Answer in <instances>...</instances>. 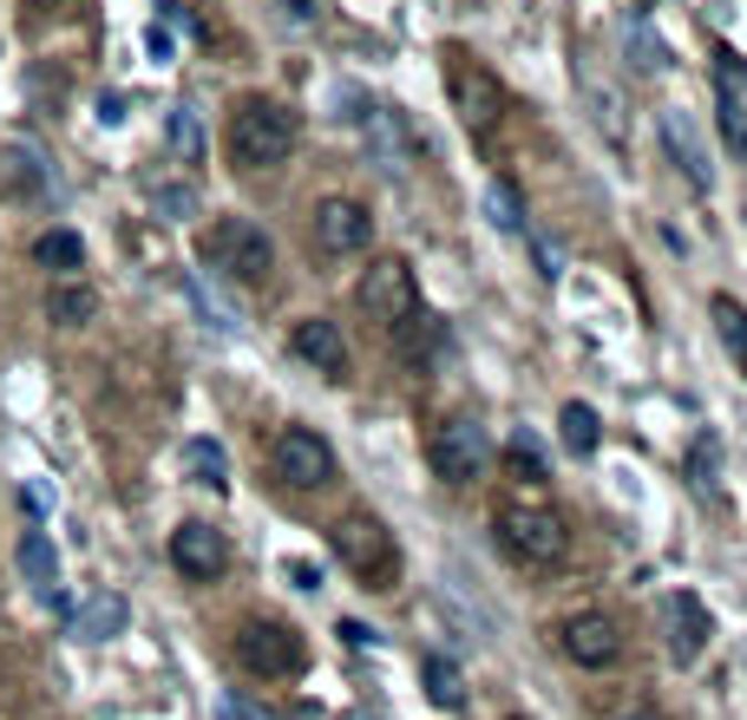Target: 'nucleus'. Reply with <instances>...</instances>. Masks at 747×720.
Here are the masks:
<instances>
[{"mask_svg":"<svg viewBox=\"0 0 747 720\" xmlns=\"http://www.w3.org/2000/svg\"><path fill=\"white\" fill-rule=\"evenodd\" d=\"M328 105H335V112H328V119H335V125H348V132H355V125H361V112H368L374 99H368V92H361V85H348V79H341V85H335V92H328Z\"/></svg>","mask_w":747,"mask_h":720,"instance_id":"obj_29","label":"nucleus"},{"mask_svg":"<svg viewBox=\"0 0 747 720\" xmlns=\"http://www.w3.org/2000/svg\"><path fill=\"white\" fill-rule=\"evenodd\" d=\"M171 564L184 583H217L229 570V544L217 524H204V517H184L177 531H171Z\"/></svg>","mask_w":747,"mask_h":720,"instance_id":"obj_11","label":"nucleus"},{"mask_svg":"<svg viewBox=\"0 0 747 720\" xmlns=\"http://www.w3.org/2000/svg\"><path fill=\"white\" fill-rule=\"evenodd\" d=\"M623 40H630V60H636V72H663V66H669V47L649 33V20H643V13H630V20H623Z\"/></svg>","mask_w":747,"mask_h":720,"instance_id":"obj_24","label":"nucleus"},{"mask_svg":"<svg viewBox=\"0 0 747 720\" xmlns=\"http://www.w3.org/2000/svg\"><path fill=\"white\" fill-rule=\"evenodd\" d=\"M427 701H440V708H459L465 701V681H459V668L452 661H440V655H427Z\"/></svg>","mask_w":747,"mask_h":720,"instance_id":"obj_27","label":"nucleus"},{"mask_svg":"<svg viewBox=\"0 0 747 720\" xmlns=\"http://www.w3.org/2000/svg\"><path fill=\"white\" fill-rule=\"evenodd\" d=\"M512 459H519L524 472H531V479H538V445H531V439H512Z\"/></svg>","mask_w":747,"mask_h":720,"instance_id":"obj_36","label":"nucleus"},{"mask_svg":"<svg viewBox=\"0 0 747 720\" xmlns=\"http://www.w3.org/2000/svg\"><path fill=\"white\" fill-rule=\"evenodd\" d=\"M355 138L368 144V157L380 164V171H393V164L413 157V132H407V119H400L393 105H368L361 125H355Z\"/></svg>","mask_w":747,"mask_h":720,"instance_id":"obj_16","label":"nucleus"},{"mask_svg":"<svg viewBox=\"0 0 747 720\" xmlns=\"http://www.w3.org/2000/svg\"><path fill=\"white\" fill-rule=\"evenodd\" d=\"M33 7H66V0H33Z\"/></svg>","mask_w":747,"mask_h":720,"instance_id":"obj_39","label":"nucleus"},{"mask_svg":"<svg viewBox=\"0 0 747 720\" xmlns=\"http://www.w3.org/2000/svg\"><path fill=\"white\" fill-rule=\"evenodd\" d=\"M283 13L289 20H315V0H283Z\"/></svg>","mask_w":747,"mask_h":720,"instance_id":"obj_38","label":"nucleus"},{"mask_svg":"<svg viewBox=\"0 0 747 720\" xmlns=\"http://www.w3.org/2000/svg\"><path fill=\"white\" fill-rule=\"evenodd\" d=\"M557 648L577 661V668H610L616 661V623L610 616H597V609H584V616H571L564 629H557Z\"/></svg>","mask_w":747,"mask_h":720,"instance_id":"obj_15","label":"nucleus"},{"mask_svg":"<svg viewBox=\"0 0 747 720\" xmlns=\"http://www.w3.org/2000/svg\"><path fill=\"white\" fill-rule=\"evenodd\" d=\"M656 132H663V151H669L675 171H682L695 191H708V184H715V164H708V138H702L695 112H688V105H669V112L656 119Z\"/></svg>","mask_w":747,"mask_h":720,"instance_id":"obj_12","label":"nucleus"},{"mask_svg":"<svg viewBox=\"0 0 747 720\" xmlns=\"http://www.w3.org/2000/svg\"><path fill=\"white\" fill-rule=\"evenodd\" d=\"M663 636H669V655L682 661V668L702 661V648H708V636H715L708 603L688 596V589H669V596H663Z\"/></svg>","mask_w":747,"mask_h":720,"instance_id":"obj_13","label":"nucleus"},{"mask_svg":"<svg viewBox=\"0 0 747 720\" xmlns=\"http://www.w3.org/2000/svg\"><path fill=\"white\" fill-rule=\"evenodd\" d=\"M184 295H191V301H197V315H204V328H217V335H229V328H236V315H229L224 301H217V295H211V288L197 282V276H184Z\"/></svg>","mask_w":747,"mask_h":720,"instance_id":"obj_30","label":"nucleus"},{"mask_svg":"<svg viewBox=\"0 0 747 720\" xmlns=\"http://www.w3.org/2000/svg\"><path fill=\"white\" fill-rule=\"evenodd\" d=\"M557 432H564V445H571L577 459H591V452H597V413H591L584 400H571V407L557 413Z\"/></svg>","mask_w":747,"mask_h":720,"instance_id":"obj_25","label":"nucleus"},{"mask_svg":"<svg viewBox=\"0 0 747 720\" xmlns=\"http://www.w3.org/2000/svg\"><path fill=\"white\" fill-rule=\"evenodd\" d=\"M269 459H276V472L296 485V492H321L328 479H335V452H328V439L308 426H283L276 432V445H269Z\"/></svg>","mask_w":747,"mask_h":720,"instance_id":"obj_8","label":"nucleus"},{"mask_svg":"<svg viewBox=\"0 0 747 720\" xmlns=\"http://www.w3.org/2000/svg\"><path fill=\"white\" fill-rule=\"evenodd\" d=\"M283 576H289V583H296L301 596H315V589H321V570H315V564H308V557H296V564H283Z\"/></svg>","mask_w":747,"mask_h":720,"instance_id":"obj_34","label":"nucleus"},{"mask_svg":"<svg viewBox=\"0 0 747 720\" xmlns=\"http://www.w3.org/2000/svg\"><path fill=\"white\" fill-rule=\"evenodd\" d=\"M20 576H27V583L60 609V551H53V537H47V531H27V537H20Z\"/></svg>","mask_w":747,"mask_h":720,"instance_id":"obj_19","label":"nucleus"},{"mask_svg":"<svg viewBox=\"0 0 747 720\" xmlns=\"http://www.w3.org/2000/svg\"><path fill=\"white\" fill-rule=\"evenodd\" d=\"M224 144H229V164L269 171V164H283V157L296 151V112L276 105V99H243V105L229 112Z\"/></svg>","mask_w":747,"mask_h":720,"instance_id":"obj_2","label":"nucleus"},{"mask_svg":"<svg viewBox=\"0 0 747 720\" xmlns=\"http://www.w3.org/2000/svg\"><path fill=\"white\" fill-rule=\"evenodd\" d=\"M184 479L204 485V492H224L229 485V459L217 439H184Z\"/></svg>","mask_w":747,"mask_h":720,"instance_id":"obj_21","label":"nucleus"},{"mask_svg":"<svg viewBox=\"0 0 747 720\" xmlns=\"http://www.w3.org/2000/svg\"><path fill=\"white\" fill-rule=\"evenodd\" d=\"M164 138H171V151H177L184 164H197V157H204V125H197V112H191V105H177V112L164 119Z\"/></svg>","mask_w":747,"mask_h":720,"instance_id":"obj_26","label":"nucleus"},{"mask_svg":"<svg viewBox=\"0 0 747 720\" xmlns=\"http://www.w3.org/2000/svg\"><path fill=\"white\" fill-rule=\"evenodd\" d=\"M715 119H722L728 151H741L747 157V79H741L735 60H722V72H715Z\"/></svg>","mask_w":747,"mask_h":720,"instance_id":"obj_17","label":"nucleus"},{"mask_svg":"<svg viewBox=\"0 0 747 720\" xmlns=\"http://www.w3.org/2000/svg\"><path fill=\"white\" fill-rule=\"evenodd\" d=\"M591 85V105H597V125L610 138H623V99H616V85H603V79H584Z\"/></svg>","mask_w":747,"mask_h":720,"instance_id":"obj_32","label":"nucleus"},{"mask_svg":"<svg viewBox=\"0 0 747 720\" xmlns=\"http://www.w3.org/2000/svg\"><path fill=\"white\" fill-rule=\"evenodd\" d=\"M47 315H53V328H85L99 315V295L79 282V276H66V282H53V295H47Z\"/></svg>","mask_w":747,"mask_h":720,"instance_id":"obj_22","label":"nucleus"},{"mask_svg":"<svg viewBox=\"0 0 747 720\" xmlns=\"http://www.w3.org/2000/svg\"><path fill=\"white\" fill-rule=\"evenodd\" d=\"M623 720H656V714H623Z\"/></svg>","mask_w":747,"mask_h":720,"instance_id":"obj_40","label":"nucleus"},{"mask_svg":"<svg viewBox=\"0 0 747 720\" xmlns=\"http://www.w3.org/2000/svg\"><path fill=\"white\" fill-rule=\"evenodd\" d=\"M433 472L447 485H459V492H472L492 472V439H485V426L479 420H447L440 439H433Z\"/></svg>","mask_w":747,"mask_h":720,"instance_id":"obj_6","label":"nucleus"},{"mask_svg":"<svg viewBox=\"0 0 747 720\" xmlns=\"http://www.w3.org/2000/svg\"><path fill=\"white\" fill-rule=\"evenodd\" d=\"M289 354L308 360L315 373H328V380H341L348 373V341H341V328L328 321V315H308L289 328Z\"/></svg>","mask_w":747,"mask_h":720,"instance_id":"obj_14","label":"nucleus"},{"mask_svg":"<svg viewBox=\"0 0 747 720\" xmlns=\"http://www.w3.org/2000/svg\"><path fill=\"white\" fill-rule=\"evenodd\" d=\"M204 256H211V269H217V276L249 282V288L276 276V236H269L263 223H249V216H224V223H211Z\"/></svg>","mask_w":747,"mask_h":720,"instance_id":"obj_4","label":"nucleus"},{"mask_svg":"<svg viewBox=\"0 0 747 720\" xmlns=\"http://www.w3.org/2000/svg\"><path fill=\"white\" fill-rule=\"evenodd\" d=\"M40 191H47V164L27 144H7L0 151V197H40Z\"/></svg>","mask_w":747,"mask_h":720,"instance_id":"obj_20","label":"nucleus"},{"mask_svg":"<svg viewBox=\"0 0 747 720\" xmlns=\"http://www.w3.org/2000/svg\"><path fill=\"white\" fill-rule=\"evenodd\" d=\"M33 263H40V269H60V276H73V269H85V243H79L73 229H47V236L33 243Z\"/></svg>","mask_w":747,"mask_h":720,"instance_id":"obj_23","label":"nucleus"},{"mask_svg":"<svg viewBox=\"0 0 747 720\" xmlns=\"http://www.w3.org/2000/svg\"><path fill=\"white\" fill-rule=\"evenodd\" d=\"M341 636H348L355 648H374V629H368V623H341Z\"/></svg>","mask_w":747,"mask_h":720,"instance_id":"obj_37","label":"nucleus"},{"mask_svg":"<svg viewBox=\"0 0 747 720\" xmlns=\"http://www.w3.org/2000/svg\"><path fill=\"white\" fill-rule=\"evenodd\" d=\"M361 315L374 328H387V335H400V328L420 321V282H413V269L400 256H380L361 276Z\"/></svg>","mask_w":747,"mask_h":720,"instance_id":"obj_5","label":"nucleus"},{"mask_svg":"<svg viewBox=\"0 0 747 720\" xmlns=\"http://www.w3.org/2000/svg\"><path fill=\"white\" fill-rule=\"evenodd\" d=\"M308 223H315V249L335 256V263H341V256H361L374 243V216H368V204H355V197H321Z\"/></svg>","mask_w":747,"mask_h":720,"instance_id":"obj_9","label":"nucleus"},{"mask_svg":"<svg viewBox=\"0 0 747 720\" xmlns=\"http://www.w3.org/2000/svg\"><path fill=\"white\" fill-rule=\"evenodd\" d=\"M447 92H452V112L465 119V132H485V125L499 119V105H505V92H499V72H485L479 60H465V53H452Z\"/></svg>","mask_w":747,"mask_h":720,"instance_id":"obj_10","label":"nucleus"},{"mask_svg":"<svg viewBox=\"0 0 747 720\" xmlns=\"http://www.w3.org/2000/svg\"><path fill=\"white\" fill-rule=\"evenodd\" d=\"M328 544H335V557H341V570L361 576L368 589H387V576L400 570V551H393V531L374 517V511H341L335 524H328Z\"/></svg>","mask_w":747,"mask_h":720,"instance_id":"obj_3","label":"nucleus"},{"mask_svg":"<svg viewBox=\"0 0 747 720\" xmlns=\"http://www.w3.org/2000/svg\"><path fill=\"white\" fill-rule=\"evenodd\" d=\"M217 714H224V720H269V714H256L249 701H236V695H229V701H224V708H217Z\"/></svg>","mask_w":747,"mask_h":720,"instance_id":"obj_35","label":"nucleus"},{"mask_svg":"<svg viewBox=\"0 0 747 720\" xmlns=\"http://www.w3.org/2000/svg\"><path fill=\"white\" fill-rule=\"evenodd\" d=\"M125 623H132V609H125L119 589H99V596H85V603L73 609L79 642H112V636H125Z\"/></svg>","mask_w":747,"mask_h":720,"instance_id":"obj_18","label":"nucleus"},{"mask_svg":"<svg viewBox=\"0 0 747 720\" xmlns=\"http://www.w3.org/2000/svg\"><path fill=\"white\" fill-rule=\"evenodd\" d=\"M492 531H499V544L519 557L524 570H551V564H564V551H571V531H564V517H557V504L544 498V492H512V498L492 511Z\"/></svg>","mask_w":747,"mask_h":720,"instance_id":"obj_1","label":"nucleus"},{"mask_svg":"<svg viewBox=\"0 0 747 720\" xmlns=\"http://www.w3.org/2000/svg\"><path fill=\"white\" fill-rule=\"evenodd\" d=\"M236 661H243L249 675H263V681H289V675H301L308 648H301V636L283 629V623H249V629H236Z\"/></svg>","mask_w":747,"mask_h":720,"instance_id":"obj_7","label":"nucleus"},{"mask_svg":"<svg viewBox=\"0 0 747 720\" xmlns=\"http://www.w3.org/2000/svg\"><path fill=\"white\" fill-rule=\"evenodd\" d=\"M715 321H722V341H728L735 354H747V308L735 295H715Z\"/></svg>","mask_w":747,"mask_h":720,"instance_id":"obj_31","label":"nucleus"},{"mask_svg":"<svg viewBox=\"0 0 747 720\" xmlns=\"http://www.w3.org/2000/svg\"><path fill=\"white\" fill-rule=\"evenodd\" d=\"M741 367H747V354H741Z\"/></svg>","mask_w":747,"mask_h":720,"instance_id":"obj_41","label":"nucleus"},{"mask_svg":"<svg viewBox=\"0 0 747 720\" xmlns=\"http://www.w3.org/2000/svg\"><path fill=\"white\" fill-rule=\"evenodd\" d=\"M151 210L157 216H191L197 210V191H191V184H151Z\"/></svg>","mask_w":747,"mask_h":720,"instance_id":"obj_33","label":"nucleus"},{"mask_svg":"<svg viewBox=\"0 0 747 720\" xmlns=\"http://www.w3.org/2000/svg\"><path fill=\"white\" fill-rule=\"evenodd\" d=\"M485 216H492V229H505V236H524V210H519V191L499 177L492 191H485Z\"/></svg>","mask_w":747,"mask_h":720,"instance_id":"obj_28","label":"nucleus"}]
</instances>
